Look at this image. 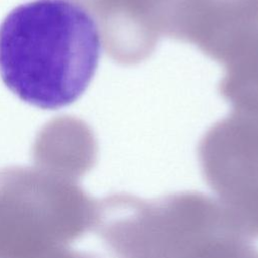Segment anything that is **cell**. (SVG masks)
<instances>
[{
  "label": "cell",
  "instance_id": "obj_1",
  "mask_svg": "<svg viewBox=\"0 0 258 258\" xmlns=\"http://www.w3.org/2000/svg\"><path fill=\"white\" fill-rule=\"evenodd\" d=\"M102 34L92 12L76 0L23 3L0 25V75L22 101L45 110L66 107L97 71Z\"/></svg>",
  "mask_w": 258,
  "mask_h": 258
},
{
  "label": "cell",
  "instance_id": "obj_2",
  "mask_svg": "<svg viewBox=\"0 0 258 258\" xmlns=\"http://www.w3.org/2000/svg\"><path fill=\"white\" fill-rule=\"evenodd\" d=\"M96 232L114 258H258V247L217 200L197 191L99 201Z\"/></svg>",
  "mask_w": 258,
  "mask_h": 258
},
{
  "label": "cell",
  "instance_id": "obj_3",
  "mask_svg": "<svg viewBox=\"0 0 258 258\" xmlns=\"http://www.w3.org/2000/svg\"><path fill=\"white\" fill-rule=\"evenodd\" d=\"M99 201L38 166L0 170V258L67 246L95 228Z\"/></svg>",
  "mask_w": 258,
  "mask_h": 258
},
{
  "label": "cell",
  "instance_id": "obj_4",
  "mask_svg": "<svg viewBox=\"0 0 258 258\" xmlns=\"http://www.w3.org/2000/svg\"><path fill=\"white\" fill-rule=\"evenodd\" d=\"M55 130V129H54ZM42 133L34 147L35 166L77 180L84 175L94 161L90 144L74 140L66 131Z\"/></svg>",
  "mask_w": 258,
  "mask_h": 258
},
{
  "label": "cell",
  "instance_id": "obj_5",
  "mask_svg": "<svg viewBox=\"0 0 258 258\" xmlns=\"http://www.w3.org/2000/svg\"><path fill=\"white\" fill-rule=\"evenodd\" d=\"M24 258H98L93 254L72 250L67 246L52 247Z\"/></svg>",
  "mask_w": 258,
  "mask_h": 258
}]
</instances>
